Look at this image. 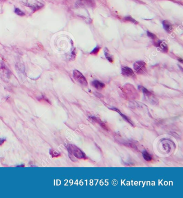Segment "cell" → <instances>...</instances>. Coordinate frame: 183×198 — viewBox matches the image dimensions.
<instances>
[{"label":"cell","instance_id":"6da1fadb","mask_svg":"<svg viewBox=\"0 0 183 198\" xmlns=\"http://www.w3.org/2000/svg\"><path fill=\"white\" fill-rule=\"evenodd\" d=\"M123 97L128 100H132L138 98L139 93L133 85L130 84H126L121 88Z\"/></svg>","mask_w":183,"mask_h":198},{"label":"cell","instance_id":"7a4b0ae2","mask_svg":"<svg viewBox=\"0 0 183 198\" xmlns=\"http://www.w3.org/2000/svg\"><path fill=\"white\" fill-rule=\"evenodd\" d=\"M66 148L68 150L70 155H72L78 159L81 160H87L88 157L81 150L80 148H78L77 146L71 144L67 145Z\"/></svg>","mask_w":183,"mask_h":198},{"label":"cell","instance_id":"3957f363","mask_svg":"<svg viewBox=\"0 0 183 198\" xmlns=\"http://www.w3.org/2000/svg\"><path fill=\"white\" fill-rule=\"evenodd\" d=\"M135 72L139 75H144L147 72V66L144 61H138L134 64Z\"/></svg>","mask_w":183,"mask_h":198},{"label":"cell","instance_id":"277c9868","mask_svg":"<svg viewBox=\"0 0 183 198\" xmlns=\"http://www.w3.org/2000/svg\"><path fill=\"white\" fill-rule=\"evenodd\" d=\"M73 75L74 79L76 82L82 86L87 87L88 85L87 79L80 71L78 70H74Z\"/></svg>","mask_w":183,"mask_h":198},{"label":"cell","instance_id":"5b68a950","mask_svg":"<svg viewBox=\"0 0 183 198\" xmlns=\"http://www.w3.org/2000/svg\"><path fill=\"white\" fill-rule=\"evenodd\" d=\"M22 2L25 6L31 8L34 10L40 9L43 6L42 3L38 2L37 0H22Z\"/></svg>","mask_w":183,"mask_h":198},{"label":"cell","instance_id":"8992f818","mask_svg":"<svg viewBox=\"0 0 183 198\" xmlns=\"http://www.w3.org/2000/svg\"><path fill=\"white\" fill-rule=\"evenodd\" d=\"M10 72L3 64H0V76L1 78L6 81L10 78Z\"/></svg>","mask_w":183,"mask_h":198},{"label":"cell","instance_id":"52a82bcc","mask_svg":"<svg viewBox=\"0 0 183 198\" xmlns=\"http://www.w3.org/2000/svg\"><path fill=\"white\" fill-rule=\"evenodd\" d=\"M78 4L82 8H93L96 6L94 0H79Z\"/></svg>","mask_w":183,"mask_h":198},{"label":"cell","instance_id":"ba28073f","mask_svg":"<svg viewBox=\"0 0 183 198\" xmlns=\"http://www.w3.org/2000/svg\"><path fill=\"white\" fill-rule=\"evenodd\" d=\"M121 74L123 76L130 78L135 77V73L133 70L128 67H123L121 68Z\"/></svg>","mask_w":183,"mask_h":198},{"label":"cell","instance_id":"9c48e42d","mask_svg":"<svg viewBox=\"0 0 183 198\" xmlns=\"http://www.w3.org/2000/svg\"><path fill=\"white\" fill-rule=\"evenodd\" d=\"M155 46H157L161 50L162 52L164 53H167L168 52V46L167 44L164 41H155Z\"/></svg>","mask_w":183,"mask_h":198},{"label":"cell","instance_id":"30bf717a","mask_svg":"<svg viewBox=\"0 0 183 198\" xmlns=\"http://www.w3.org/2000/svg\"><path fill=\"white\" fill-rule=\"evenodd\" d=\"M92 85L93 87L96 89L97 90H101L103 89L105 87V85L104 83H103V82H100L98 80H95L92 82Z\"/></svg>","mask_w":183,"mask_h":198},{"label":"cell","instance_id":"8fae6325","mask_svg":"<svg viewBox=\"0 0 183 198\" xmlns=\"http://www.w3.org/2000/svg\"><path fill=\"white\" fill-rule=\"evenodd\" d=\"M162 24L165 30L169 33H170L171 32L173 31L174 30L173 26L170 22H168L167 21H164L162 22Z\"/></svg>","mask_w":183,"mask_h":198},{"label":"cell","instance_id":"7c38bea8","mask_svg":"<svg viewBox=\"0 0 183 198\" xmlns=\"http://www.w3.org/2000/svg\"><path fill=\"white\" fill-rule=\"evenodd\" d=\"M143 158L147 162H150L152 160V155L149 154L148 152L147 151H144L142 153Z\"/></svg>","mask_w":183,"mask_h":198},{"label":"cell","instance_id":"4fadbf2b","mask_svg":"<svg viewBox=\"0 0 183 198\" xmlns=\"http://www.w3.org/2000/svg\"><path fill=\"white\" fill-rule=\"evenodd\" d=\"M139 89L142 92L143 94L146 95V96H147V97H150V96H152V95L151 92H150L146 88H144V87H143L142 86L139 87Z\"/></svg>","mask_w":183,"mask_h":198},{"label":"cell","instance_id":"5bb4252c","mask_svg":"<svg viewBox=\"0 0 183 198\" xmlns=\"http://www.w3.org/2000/svg\"><path fill=\"white\" fill-rule=\"evenodd\" d=\"M105 55L106 57V59L109 60L110 62H113V57L112 55H111V54L110 53L109 50L106 49V50H105Z\"/></svg>","mask_w":183,"mask_h":198},{"label":"cell","instance_id":"9a60e30c","mask_svg":"<svg viewBox=\"0 0 183 198\" xmlns=\"http://www.w3.org/2000/svg\"><path fill=\"white\" fill-rule=\"evenodd\" d=\"M124 21H126V22H130L132 23H134V24L137 23V21L135 19H134L133 18H132L130 17H125L124 18Z\"/></svg>","mask_w":183,"mask_h":198},{"label":"cell","instance_id":"2e32d148","mask_svg":"<svg viewBox=\"0 0 183 198\" xmlns=\"http://www.w3.org/2000/svg\"><path fill=\"white\" fill-rule=\"evenodd\" d=\"M147 35H148V36L149 37V38H151L152 39L154 40H157V36H156L155 34H154V33H152V32H147Z\"/></svg>","mask_w":183,"mask_h":198},{"label":"cell","instance_id":"e0dca14e","mask_svg":"<svg viewBox=\"0 0 183 198\" xmlns=\"http://www.w3.org/2000/svg\"><path fill=\"white\" fill-rule=\"evenodd\" d=\"M15 13L19 16H23L25 15V13L19 9V8H16L15 10Z\"/></svg>","mask_w":183,"mask_h":198},{"label":"cell","instance_id":"ac0fdd59","mask_svg":"<svg viewBox=\"0 0 183 198\" xmlns=\"http://www.w3.org/2000/svg\"><path fill=\"white\" fill-rule=\"evenodd\" d=\"M100 50V47H99V46H97L93 50H92V52H91V54H92V55H97Z\"/></svg>","mask_w":183,"mask_h":198},{"label":"cell","instance_id":"d6986e66","mask_svg":"<svg viewBox=\"0 0 183 198\" xmlns=\"http://www.w3.org/2000/svg\"><path fill=\"white\" fill-rule=\"evenodd\" d=\"M113 110H115V111H116L117 112H119L120 113V115H121V116H122V117H124V118L126 120V121H127L129 123H130V124H132V125H133V123H132V122L130 121V120L128 118H127V116H125V115H124V114H122V113H120V111H119V110H117V109H113Z\"/></svg>","mask_w":183,"mask_h":198},{"label":"cell","instance_id":"ffe728a7","mask_svg":"<svg viewBox=\"0 0 183 198\" xmlns=\"http://www.w3.org/2000/svg\"><path fill=\"white\" fill-rule=\"evenodd\" d=\"M50 154L52 155V156L53 157H58L60 156V154L58 153L56 151H53L52 150L50 151Z\"/></svg>","mask_w":183,"mask_h":198},{"label":"cell","instance_id":"44dd1931","mask_svg":"<svg viewBox=\"0 0 183 198\" xmlns=\"http://www.w3.org/2000/svg\"><path fill=\"white\" fill-rule=\"evenodd\" d=\"M5 141H6V140L4 138H0V146L2 145L3 143L5 142Z\"/></svg>","mask_w":183,"mask_h":198}]
</instances>
